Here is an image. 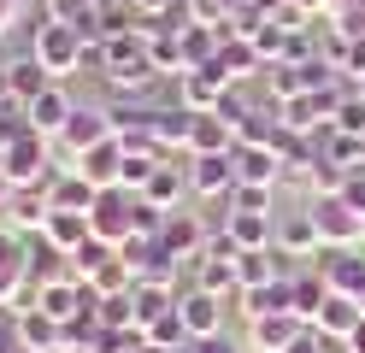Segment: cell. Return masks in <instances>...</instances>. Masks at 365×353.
Masks as SVG:
<instances>
[{"label": "cell", "mask_w": 365, "mask_h": 353, "mask_svg": "<svg viewBox=\"0 0 365 353\" xmlns=\"http://www.w3.org/2000/svg\"><path fill=\"white\" fill-rule=\"evenodd\" d=\"M83 47H88V41L71 30V24H53V18H41L36 30H30V53H36V65L48 71L53 83H65V77H71V71L83 65Z\"/></svg>", "instance_id": "cell-1"}, {"label": "cell", "mask_w": 365, "mask_h": 353, "mask_svg": "<svg viewBox=\"0 0 365 353\" xmlns=\"http://www.w3.org/2000/svg\"><path fill=\"white\" fill-rule=\"evenodd\" d=\"M53 165H59V159H53V148H48V135H36V130H24L6 153H0V171H6L18 188H48Z\"/></svg>", "instance_id": "cell-2"}, {"label": "cell", "mask_w": 365, "mask_h": 353, "mask_svg": "<svg viewBox=\"0 0 365 353\" xmlns=\"http://www.w3.org/2000/svg\"><path fill=\"white\" fill-rule=\"evenodd\" d=\"M88 224H95L101 242L124 247L130 235H135V195H130V188H101L95 206H88Z\"/></svg>", "instance_id": "cell-3"}, {"label": "cell", "mask_w": 365, "mask_h": 353, "mask_svg": "<svg viewBox=\"0 0 365 353\" xmlns=\"http://www.w3.org/2000/svg\"><path fill=\"white\" fill-rule=\"evenodd\" d=\"M207 224H200L195 218V212H171V218H165V230H159V265H195V259H200V247H207Z\"/></svg>", "instance_id": "cell-4"}, {"label": "cell", "mask_w": 365, "mask_h": 353, "mask_svg": "<svg viewBox=\"0 0 365 353\" xmlns=\"http://www.w3.org/2000/svg\"><path fill=\"white\" fill-rule=\"evenodd\" d=\"M307 206H312V224L324 235V247H359V212L341 195H307Z\"/></svg>", "instance_id": "cell-5"}, {"label": "cell", "mask_w": 365, "mask_h": 353, "mask_svg": "<svg viewBox=\"0 0 365 353\" xmlns=\"http://www.w3.org/2000/svg\"><path fill=\"white\" fill-rule=\"evenodd\" d=\"M106 135H112L106 106H77V112H71V124H65V130H59V141H53V148H59V165H77L88 148H101Z\"/></svg>", "instance_id": "cell-6"}, {"label": "cell", "mask_w": 365, "mask_h": 353, "mask_svg": "<svg viewBox=\"0 0 365 353\" xmlns=\"http://www.w3.org/2000/svg\"><path fill=\"white\" fill-rule=\"evenodd\" d=\"M312 271L330 282V295H365V247H318Z\"/></svg>", "instance_id": "cell-7"}, {"label": "cell", "mask_w": 365, "mask_h": 353, "mask_svg": "<svg viewBox=\"0 0 365 353\" xmlns=\"http://www.w3.org/2000/svg\"><path fill=\"white\" fill-rule=\"evenodd\" d=\"M277 247L283 259H318V247H324V235H318V224H312V206L301 200V206H289V212H277Z\"/></svg>", "instance_id": "cell-8"}, {"label": "cell", "mask_w": 365, "mask_h": 353, "mask_svg": "<svg viewBox=\"0 0 365 353\" xmlns=\"http://www.w3.org/2000/svg\"><path fill=\"white\" fill-rule=\"evenodd\" d=\"M189 195L195 200H230L236 188V159L230 153H189Z\"/></svg>", "instance_id": "cell-9"}, {"label": "cell", "mask_w": 365, "mask_h": 353, "mask_svg": "<svg viewBox=\"0 0 365 353\" xmlns=\"http://www.w3.org/2000/svg\"><path fill=\"white\" fill-rule=\"evenodd\" d=\"M224 88H230V77L218 71V59L212 65H195V71H182V77L171 83V94L189 112H218V101H224Z\"/></svg>", "instance_id": "cell-10"}, {"label": "cell", "mask_w": 365, "mask_h": 353, "mask_svg": "<svg viewBox=\"0 0 365 353\" xmlns=\"http://www.w3.org/2000/svg\"><path fill=\"white\" fill-rule=\"evenodd\" d=\"M71 112H77V101L65 94V83H48L36 94V101L24 106V124L36 130V135H48V141H59V130L71 124Z\"/></svg>", "instance_id": "cell-11"}, {"label": "cell", "mask_w": 365, "mask_h": 353, "mask_svg": "<svg viewBox=\"0 0 365 353\" xmlns=\"http://www.w3.org/2000/svg\"><path fill=\"white\" fill-rule=\"evenodd\" d=\"M307 318H294V312H271V318H254L247 324V353H289L294 342L307 336Z\"/></svg>", "instance_id": "cell-12"}, {"label": "cell", "mask_w": 365, "mask_h": 353, "mask_svg": "<svg viewBox=\"0 0 365 353\" xmlns=\"http://www.w3.org/2000/svg\"><path fill=\"white\" fill-rule=\"evenodd\" d=\"M177 312H182V324H189L195 342L224 336V295H212V289H182V295H177Z\"/></svg>", "instance_id": "cell-13"}, {"label": "cell", "mask_w": 365, "mask_h": 353, "mask_svg": "<svg viewBox=\"0 0 365 353\" xmlns=\"http://www.w3.org/2000/svg\"><path fill=\"white\" fill-rule=\"evenodd\" d=\"M236 312L254 324V318H271V312H294V271L259 282V289H242L236 295Z\"/></svg>", "instance_id": "cell-14"}, {"label": "cell", "mask_w": 365, "mask_h": 353, "mask_svg": "<svg viewBox=\"0 0 365 353\" xmlns=\"http://www.w3.org/2000/svg\"><path fill=\"white\" fill-rule=\"evenodd\" d=\"M224 235L236 242V253H259L277 242V212H224Z\"/></svg>", "instance_id": "cell-15"}, {"label": "cell", "mask_w": 365, "mask_h": 353, "mask_svg": "<svg viewBox=\"0 0 365 353\" xmlns=\"http://www.w3.org/2000/svg\"><path fill=\"white\" fill-rule=\"evenodd\" d=\"M189 135H195V112L171 94V106H159V112H153V148L171 159V148H189Z\"/></svg>", "instance_id": "cell-16"}, {"label": "cell", "mask_w": 365, "mask_h": 353, "mask_svg": "<svg viewBox=\"0 0 365 353\" xmlns=\"http://www.w3.org/2000/svg\"><path fill=\"white\" fill-rule=\"evenodd\" d=\"M71 171H83L95 188H118V171H124V141H118V135H106L101 148H88V153L71 165Z\"/></svg>", "instance_id": "cell-17"}, {"label": "cell", "mask_w": 365, "mask_h": 353, "mask_svg": "<svg viewBox=\"0 0 365 353\" xmlns=\"http://www.w3.org/2000/svg\"><path fill=\"white\" fill-rule=\"evenodd\" d=\"M88 235H95V224H88V212H48V224H41V242H48L53 253L71 259Z\"/></svg>", "instance_id": "cell-18"}, {"label": "cell", "mask_w": 365, "mask_h": 353, "mask_svg": "<svg viewBox=\"0 0 365 353\" xmlns=\"http://www.w3.org/2000/svg\"><path fill=\"white\" fill-rule=\"evenodd\" d=\"M265 53H259V47L254 41H247V36H224V47H218V71H224V77H230V83H247V77H265Z\"/></svg>", "instance_id": "cell-19"}, {"label": "cell", "mask_w": 365, "mask_h": 353, "mask_svg": "<svg viewBox=\"0 0 365 353\" xmlns=\"http://www.w3.org/2000/svg\"><path fill=\"white\" fill-rule=\"evenodd\" d=\"M182 195H189V171L165 159V165H159V171L148 177V188H142L135 200H148V206H159V212H177V206H182Z\"/></svg>", "instance_id": "cell-20"}, {"label": "cell", "mask_w": 365, "mask_h": 353, "mask_svg": "<svg viewBox=\"0 0 365 353\" xmlns=\"http://www.w3.org/2000/svg\"><path fill=\"white\" fill-rule=\"evenodd\" d=\"M195 289H212L224 300L242 295V277H236V259H218V253H200L195 259Z\"/></svg>", "instance_id": "cell-21"}, {"label": "cell", "mask_w": 365, "mask_h": 353, "mask_svg": "<svg viewBox=\"0 0 365 353\" xmlns=\"http://www.w3.org/2000/svg\"><path fill=\"white\" fill-rule=\"evenodd\" d=\"M259 83H265V101H277V106H289V101H301V94H307V65L271 59Z\"/></svg>", "instance_id": "cell-22"}, {"label": "cell", "mask_w": 365, "mask_h": 353, "mask_svg": "<svg viewBox=\"0 0 365 353\" xmlns=\"http://www.w3.org/2000/svg\"><path fill=\"white\" fill-rule=\"evenodd\" d=\"M18 318H24V353H65V324L59 318H48L41 306H30Z\"/></svg>", "instance_id": "cell-23"}, {"label": "cell", "mask_w": 365, "mask_h": 353, "mask_svg": "<svg viewBox=\"0 0 365 353\" xmlns=\"http://www.w3.org/2000/svg\"><path fill=\"white\" fill-rule=\"evenodd\" d=\"M189 153H236V130L224 124L218 112H195V135H189Z\"/></svg>", "instance_id": "cell-24"}, {"label": "cell", "mask_w": 365, "mask_h": 353, "mask_svg": "<svg viewBox=\"0 0 365 353\" xmlns=\"http://www.w3.org/2000/svg\"><path fill=\"white\" fill-rule=\"evenodd\" d=\"M230 159H236V183H271L277 188V177H283V159L271 148H236Z\"/></svg>", "instance_id": "cell-25"}, {"label": "cell", "mask_w": 365, "mask_h": 353, "mask_svg": "<svg viewBox=\"0 0 365 353\" xmlns=\"http://www.w3.org/2000/svg\"><path fill=\"white\" fill-rule=\"evenodd\" d=\"M359 318H365V312H359V300H354V295H330L324 306H318L312 329H318V336H348Z\"/></svg>", "instance_id": "cell-26"}, {"label": "cell", "mask_w": 365, "mask_h": 353, "mask_svg": "<svg viewBox=\"0 0 365 353\" xmlns=\"http://www.w3.org/2000/svg\"><path fill=\"white\" fill-rule=\"evenodd\" d=\"M6 83H12V101H18V106H30L53 77L36 65V53H24V59H6Z\"/></svg>", "instance_id": "cell-27"}, {"label": "cell", "mask_w": 365, "mask_h": 353, "mask_svg": "<svg viewBox=\"0 0 365 353\" xmlns=\"http://www.w3.org/2000/svg\"><path fill=\"white\" fill-rule=\"evenodd\" d=\"M324 300H330V282H324V277H318L312 265H307V271H294V318H307V324H312Z\"/></svg>", "instance_id": "cell-28"}, {"label": "cell", "mask_w": 365, "mask_h": 353, "mask_svg": "<svg viewBox=\"0 0 365 353\" xmlns=\"http://www.w3.org/2000/svg\"><path fill=\"white\" fill-rule=\"evenodd\" d=\"M277 247H259V253H236V277H242V289H259V282H271V277H283V265H277Z\"/></svg>", "instance_id": "cell-29"}, {"label": "cell", "mask_w": 365, "mask_h": 353, "mask_svg": "<svg viewBox=\"0 0 365 353\" xmlns=\"http://www.w3.org/2000/svg\"><path fill=\"white\" fill-rule=\"evenodd\" d=\"M106 259H118V247H112V242H101V235H88V242H83L71 259H65V265H71V277H77V282H88V277L106 265Z\"/></svg>", "instance_id": "cell-30"}, {"label": "cell", "mask_w": 365, "mask_h": 353, "mask_svg": "<svg viewBox=\"0 0 365 353\" xmlns=\"http://www.w3.org/2000/svg\"><path fill=\"white\" fill-rule=\"evenodd\" d=\"M148 342L171 353V347H189L195 336H189V324H182V312H177V306H171V312H165V318H153V324H148Z\"/></svg>", "instance_id": "cell-31"}, {"label": "cell", "mask_w": 365, "mask_h": 353, "mask_svg": "<svg viewBox=\"0 0 365 353\" xmlns=\"http://www.w3.org/2000/svg\"><path fill=\"white\" fill-rule=\"evenodd\" d=\"M224 206L230 212H271V183H236Z\"/></svg>", "instance_id": "cell-32"}, {"label": "cell", "mask_w": 365, "mask_h": 353, "mask_svg": "<svg viewBox=\"0 0 365 353\" xmlns=\"http://www.w3.org/2000/svg\"><path fill=\"white\" fill-rule=\"evenodd\" d=\"M341 183H348V165L318 159V165H312V177H307V195H341Z\"/></svg>", "instance_id": "cell-33"}, {"label": "cell", "mask_w": 365, "mask_h": 353, "mask_svg": "<svg viewBox=\"0 0 365 353\" xmlns=\"http://www.w3.org/2000/svg\"><path fill=\"white\" fill-rule=\"evenodd\" d=\"M330 124H336V130H348V135H365V101L354 94V83H348V94H341V106H336Z\"/></svg>", "instance_id": "cell-34"}, {"label": "cell", "mask_w": 365, "mask_h": 353, "mask_svg": "<svg viewBox=\"0 0 365 353\" xmlns=\"http://www.w3.org/2000/svg\"><path fill=\"white\" fill-rule=\"evenodd\" d=\"M189 18H195V24H212V30H224V24L236 18V0H189Z\"/></svg>", "instance_id": "cell-35"}, {"label": "cell", "mask_w": 365, "mask_h": 353, "mask_svg": "<svg viewBox=\"0 0 365 353\" xmlns=\"http://www.w3.org/2000/svg\"><path fill=\"white\" fill-rule=\"evenodd\" d=\"M0 353H24V318L12 306H0Z\"/></svg>", "instance_id": "cell-36"}, {"label": "cell", "mask_w": 365, "mask_h": 353, "mask_svg": "<svg viewBox=\"0 0 365 353\" xmlns=\"http://www.w3.org/2000/svg\"><path fill=\"white\" fill-rule=\"evenodd\" d=\"M247 112H254V106H247V94H236V83H230V88H224V101H218V118H224L230 130H242Z\"/></svg>", "instance_id": "cell-37"}, {"label": "cell", "mask_w": 365, "mask_h": 353, "mask_svg": "<svg viewBox=\"0 0 365 353\" xmlns=\"http://www.w3.org/2000/svg\"><path fill=\"white\" fill-rule=\"evenodd\" d=\"M341 200H348L359 212V224H365V171H348V183H341Z\"/></svg>", "instance_id": "cell-38"}, {"label": "cell", "mask_w": 365, "mask_h": 353, "mask_svg": "<svg viewBox=\"0 0 365 353\" xmlns=\"http://www.w3.org/2000/svg\"><path fill=\"white\" fill-rule=\"evenodd\" d=\"M195 353H247V347H236L230 336H207V342H195Z\"/></svg>", "instance_id": "cell-39"}, {"label": "cell", "mask_w": 365, "mask_h": 353, "mask_svg": "<svg viewBox=\"0 0 365 353\" xmlns=\"http://www.w3.org/2000/svg\"><path fill=\"white\" fill-rule=\"evenodd\" d=\"M301 18H330V0H289Z\"/></svg>", "instance_id": "cell-40"}, {"label": "cell", "mask_w": 365, "mask_h": 353, "mask_svg": "<svg viewBox=\"0 0 365 353\" xmlns=\"http://www.w3.org/2000/svg\"><path fill=\"white\" fill-rule=\"evenodd\" d=\"M289 353H324V342H318V329H307V336H301V342H294Z\"/></svg>", "instance_id": "cell-41"}, {"label": "cell", "mask_w": 365, "mask_h": 353, "mask_svg": "<svg viewBox=\"0 0 365 353\" xmlns=\"http://www.w3.org/2000/svg\"><path fill=\"white\" fill-rule=\"evenodd\" d=\"M348 347H354V353H365V318H359V324L348 329Z\"/></svg>", "instance_id": "cell-42"}, {"label": "cell", "mask_w": 365, "mask_h": 353, "mask_svg": "<svg viewBox=\"0 0 365 353\" xmlns=\"http://www.w3.org/2000/svg\"><path fill=\"white\" fill-rule=\"evenodd\" d=\"M12 188H18V183H12L6 171H0V212H6V200H12Z\"/></svg>", "instance_id": "cell-43"}, {"label": "cell", "mask_w": 365, "mask_h": 353, "mask_svg": "<svg viewBox=\"0 0 365 353\" xmlns=\"http://www.w3.org/2000/svg\"><path fill=\"white\" fill-rule=\"evenodd\" d=\"M135 353H165V347H153V342H148V347H135Z\"/></svg>", "instance_id": "cell-44"}, {"label": "cell", "mask_w": 365, "mask_h": 353, "mask_svg": "<svg viewBox=\"0 0 365 353\" xmlns=\"http://www.w3.org/2000/svg\"><path fill=\"white\" fill-rule=\"evenodd\" d=\"M354 94H359V101H365V77H359V83H354Z\"/></svg>", "instance_id": "cell-45"}, {"label": "cell", "mask_w": 365, "mask_h": 353, "mask_svg": "<svg viewBox=\"0 0 365 353\" xmlns=\"http://www.w3.org/2000/svg\"><path fill=\"white\" fill-rule=\"evenodd\" d=\"M359 247H365V224H359Z\"/></svg>", "instance_id": "cell-46"}, {"label": "cell", "mask_w": 365, "mask_h": 353, "mask_svg": "<svg viewBox=\"0 0 365 353\" xmlns=\"http://www.w3.org/2000/svg\"><path fill=\"white\" fill-rule=\"evenodd\" d=\"M359 312H365V295H359Z\"/></svg>", "instance_id": "cell-47"}]
</instances>
